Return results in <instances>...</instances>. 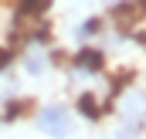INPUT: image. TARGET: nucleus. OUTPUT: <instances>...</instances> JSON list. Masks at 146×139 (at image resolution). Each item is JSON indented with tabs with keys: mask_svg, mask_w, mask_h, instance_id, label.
<instances>
[{
	"mask_svg": "<svg viewBox=\"0 0 146 139\" xmlns=\"http://www.w3.org/2000/svg\"><path fill=\"white\" fill-rule=\"evenodd\" d=\"M7 65H10V51H7V48H0V75H3Z\"/></svg>",
	"mask_w": 146,
	"mask_h": 139,
	"instance_id": "nucleus-6",
	"label": "nucleus"
},
{
	"mask_svg": "<svg viewBox=\"0 0 146 139\" xmlns=\"http://www.w3.org/2000/svg\"><path fill=\"white\" fill-rule=\"evenodd\" d=\"M106 3H109V7H112V3H122V0H106Z\"/></svg>",
	"mask_w": 146,
	"mask_h": 139,
	"instance_id": "nucleus-7",
	"label": "nucleus"
},
{
	"mask_svg": "<svg viewBox=\"0 0 146 139\" xmlns=\"http://www.w3.org/2000/svg\"><path fill=\"white\" fill-rule=\"evenodd\" d=\"M21 65H24V71H27L31 78H41V75H48V65H51V58H48L44 44H27V51H24Z\"/></svg>",
	"mask_w": 146,
	"mask_h": 139,
	"instance_id": "nucleus-3",
	"label": "nucleus"
},
{
	"mask_svg": "<svg viewBox=\"0 0 146 139\" xmlns=\"http://www.w3.org/2000/svg\"><path fill=\"white\" fill-rule=\"evenodd\" d=\"M99 27H102V21H99V17H92V21H82V24H78V31H75V37H78V41H88V37H95V34H99Z\"/></svg>",
	"mask_w": 146,
	"mask_h": 139,
	"instance_id": "nucleus-5",
	"label": "nucleus"
},
{
	"mask_svg": "<svg viewBox=\"0 0 146 139\" xmlns=\"http://www.w3.org/2000/svg\"><path fill=\"white\" fill-rule=\"evenodd\" d=\"M34 126H37V132H44L51 139H68L75 132V115H72L68 105L48 102V105H41L34 112Z\"/></svg>",
	"mask_w": 146,
	"mask_h": 139,
	"instance_id": "nucleus-1",
	"label": "nucleus"
},
{
	"mask_svg": "<svg viewBox=\"0 0 146 139\" xmlns=\"http://www.w3.org/2000/svg\"><path fill=\"white\" fill-rule=\"evenodd\" d=\"M102 65H106L102 51H99V48H88V44H82L78 54L72 58V71H75V75H99Z\"/></svg>",
	"mask_w": 146,
	"mask_h": 139,
	"instance_id": "nucleus-2",
	"label": "nucleus"
},
{
	"mask_svg": "<svg viewBox=\"0 0 146 139\" xmlns=\"http://www.w3.org/2000/svg\"><path fill=\"white\" fill-rule=\"evenodd\" d=\"M78 112H82L88 122H99V119L106 115V102H99V95L85 92V95H78Z\"/></svg>",
	"mask_w": 146,
	"mask_h": 139,
	"instance_id": "nucleus-4",
	"label": "nucleus"
}]
</instances>
